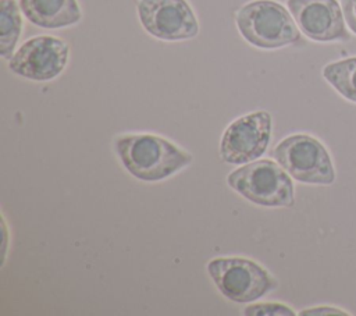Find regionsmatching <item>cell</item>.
<instances>
[{"label": "cell", "mask_w": 356, "mask_h": 316, "mask_svg": "<svg viewBox=\"0 0 356 316\" xmlns=\"http://www.w3.org/2000/svg\"><path fill=\"white\" fill-rule=\"evenodd\" d=\"M22 31L21 7L15 0H0V54L10 60Z\"/></svg>", "instance_id": "cell-11"}, {"label": "cell", "mask_w": 356, "mask_h": 316, "mask_svg": "<svg viewBox=\"0 0 356 316\" xmlns=\"http://www.w3.org/2000/svg\"><path fill=\"white\" fill-rule=\"evenodd\" d=\"M70 47L56 36L28 39L10 58V70L31 81H50L58 77L68 63Z\"/></svg>", "instance_id": "cell-7"}, {"label": "cell", "mask_w": 356, "mask_h": 316, "mask_svg": "<svg viewBox=\"0 0 356 316\" xmlns=\"http://www.w3.org/2000/svg\"><path fill=\"white\" fill-rule=\"evenodd\" d=\"M330 313H335V315H348L346 312H342L337 308H310V309H306V310H302L300 315L305 316V315H330Z\"/></svg>", "instance_id": "cell-15"}, {"label": "cell", "mask_w": 356, "mask_h": 316, "mask_svg": "<svg viewBox=\"0 0 356 316\" xmlns=\"http://www.w3.org/2000/svg\"><path fill=\"white\" fill-rule=\"evenodd\" d=\"M298 28L316 42L348 40L342 7L337 0H286Z\"/></svg>", "instance_id": "cell-9"}, {"label": "cell", "mask_w": 356, "mask_h": 316, "mask_svg": "<svg viewBox=\"0 0 356 316\" xmlns=\"http://www.w3.org/2000/svg\"><path fill=\"white\" fill-rule=\"evenodd\" d=\"M323 75L337 92L345 99L356 103V57L325 65Z\"/></svg>", "instance_id": "cell-12"}, {"label": "cell", "mask_w": 356, "mask_h": 316, "mask_svg": "<svg viewBox=\"0 0 356 316\" xmlns=\"http://www.w3.org/2000/svg\"><path fill=\"white\" fill-rule=\"evenodd\" d=\"M289 11L273 0H254L235 15L242 38L260 49H278L300 42V32Z\"/></svg>", "instance_id": "cell-2"}, {"label": "cell", "mask_w": 356, "mask_h": 316, "mask_svg": "<svg viewBox=\"0 0 356 316\" xmlns=\"http://www.w3.org/2000/svg\"><path fill=\"white\" fill-rule=\"evenodd\" d=\"M343 18L353 33H356V0H341Z\"/></svg>", "instance_id": "cell-14"}, {"label": "cell", "mask_w": 356, "mask_h": 316, "mask_svg": "<svg viewBox=\"0 0 356 316\" xmlns=\"http://www.w3.org/2000/svg\"><path fill=\"white\" fill-rule=\"evenodd\" d=\"M271 155L299 182L328 185L335 180V171L327 149L310 135L286 136L273 149Z\"/></svg>", "instance_id": "cell-5"}, {"label": "cell", "mask_w": 356, "mask_h": 316, "mask_svg": "<svg viewBox=\"0 0 356 316\" xmlns=\"http://www.w3.org/2000/svg\"><path fill=\"white\" fill-rule=\"evenodd\" d=\"M228 185L252 203L266 207H289L295 203L288 173L273 160H254L231 171Z\"/></svg>", "instance_id": "cell-3"}, {"label": "cell", "mask_w": 356, "mask_h": 316, "mask_svg": "<svg viewBox=\"0 0 356 316\" xmlns=\"http://www.w3.org/2000/svg\"><path fill=\"white\" fill-rule=\"evenodd\" d=\"M207 273L217 290L238 303L253 302L278 287L264 267L245 258H216L207 263Z\"/></svg>", "instance_id": "cell-4"}, {"label": "cell", "mask_w": 356, "mask_h": 316, "mask_svg": "<svg viewBox=\"0 0 356 316\" xmlns=\"http://www.w3.org/2000/svg\"><path fill=\"white\" fill-rule=\"evenodd\" d=\"M138 15L145 31L161 40H186L199 32L196 15L186 0H139Z\"/></svg>", "instance_id": "cell-8"}, {"label": "cell", "mask_w": 356, "mask_h": 316, "mask_svg": "<svg viewBox=\"0 0 356 316\" xmlns=\"http://www.w3.org/2000/svg\"><path fill=\"white\" fill-rule=\"evenodd\" d=\"M114 150L125 170L146 182L170 178L192 161L191 153L152 134L120 135L114 141Z\"/></svg>", "instance_id": "cell-1"}, {"label": "cell", "mask_w": 356, "mask_h": 316, "mask_svg": "<svg viewBox=\"0 0 356 316\" xmlns=\"http://www.w3.org/2000/svg\"><path fill=\"white\" fill-rule=\"evenodd\" d=\"M243 315H248V316H254V315H261V316H266V315H285V316H292L295 315V312L286 306V305H282V303H253V305H249L248 308H245V310L242 312Z\"/></svg>", "instance_id": "cell-13"}, {"label": "cell", "mask_w": 356, "mask_h": 316, "mask_svg": "<svg viewBox=\"0 0 356 316\" xmlns=\"http://www.w3.org/2000/svg\"><path fill=\"white\" fill-rule=\"evenodd\" d=\"M271 116L254 111L234 120L220 142L221 159L228 164H246L257 160L271 141Z\"/></svg>", "instance_id": "cell-6"}, {"label": "cell", "mask_w": 356, "mask_h": 316, "mask_svg": "<svg viewBox=\"0 0 356 316\" xmlns=\"http://www.w3.org/2000/svg\"><path fill=\"white\" fill-rule=\"evenodd\" d=\"M19 7L29 22L46 29L71 26L82 18L76 0H19Z\"/></svg>", "instance_id": "cell-10"}]
</instances>
